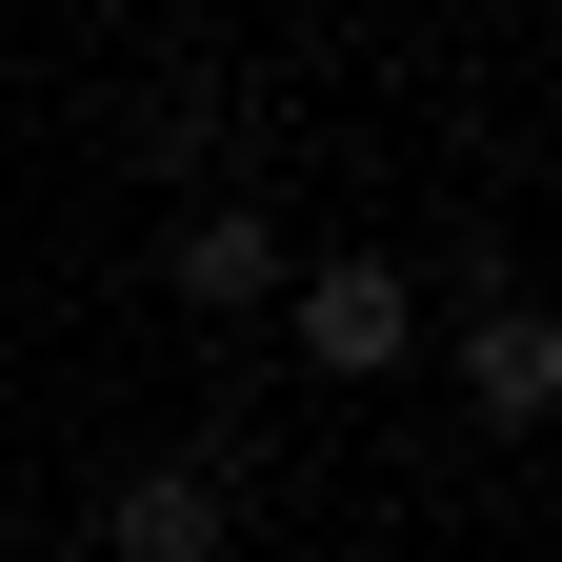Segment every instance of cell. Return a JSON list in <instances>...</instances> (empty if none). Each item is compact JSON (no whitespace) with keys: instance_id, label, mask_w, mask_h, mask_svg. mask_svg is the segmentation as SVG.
<instances>
[{"instance_id":"obj_3","label":"cell","mask_w":562,"mask_h":562,"mask_svg":"<svg viewBox=\"0 0 562 562\" xmlns=\"http://www.w3.org/2000/svg\"><path fill=\"white\" fill-rule=\"evenodd\" d=\"M442 362H462V402L522 442V422H562V302H503V281H482V302L442 322Z\"/></svg>"},{"instance_id":"obj_1","label":"cell","mask_w":562,"mask_h":562,"mask_svg":"<svg viewBox=\"0 0 562 562\" xmlns=\"http://www.w3.org/2000/svg\"><path fill=\"white\" fill-rule=\"evenodd\" d=\"M281 341H302L322 382H382V362H422V281L362 261V241H341V261H281Z\"/></svg>"},{"instance_id":"obj_2","label":"cell","mask_w":562,"mask_h":562,"mask_svg":"<svg viewBox=\"0 0 562 562\" xmlns=\"http://www.w3.org/2000/svg\"><path fill=\"white\" fill-rule=\"evenodd\" d=\"M241 542V442H161L101 482V562H222Z\"/></svg>"},{"instance_id":"obj_4","label":"cell","mask_w":562,"mask_h":562,"mask_svg":"<svg viewBox=\"0 0 562 562\" xmlns=\"http://www.w3.org/2000/svg\"><path fill=\"white\" fill-rule=\"evenodd\" d=\"M161 302L181 322H261L281 302V222H261V201H181V222H161Z\"/></svg>"}]
</instances>
